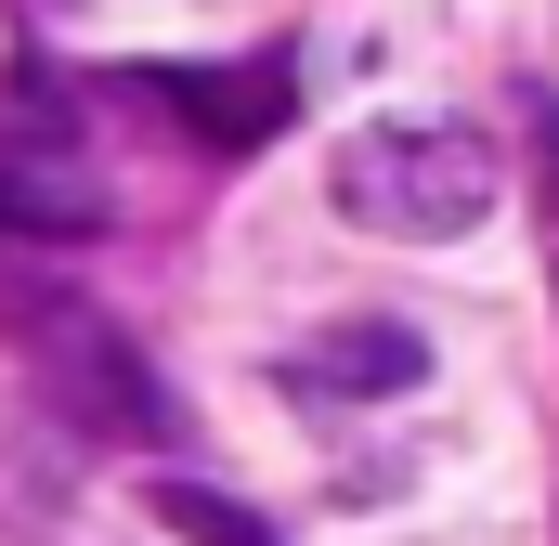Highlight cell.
Masks as SVG:
<instances>
[{
  "mask_svg": "<svg viewBox=\"0 0 559 546\" xmlns=\"http://www.w3.org/2000/svg\"><path fill=\"white\" fill-rule=\"evenodd\" d=\"M325 195L365 222V235H417V248H442V235H468L495 195H508V169H495V143L481 131H442V118H391V131H352L338 156H325Z\"/></svg>",
  "mask_w": 559,
  "mask_h": 546,
  "instance_id": "cell-1",
  "label": "cell"
},
{
  "mask_svg": "<svg viewBox=\"0 0 559 546\" xmlns=\"http://www.w3.org/2000/svg\"><path fill=\"white\" fill-rule=\"evenodd\" d=\"M0 312H13V339L39 352L52 404L79 416V429H105V442H156V429H169V391L143 378V352L92 312V299H66V286H13V273H0Z\"/></svg>",
  "mask_w": 559,
  "mask_h": 546,
  "instance_id": "cell-2",
  "label": "cell"
},
{
  "mask_svg": "<svg viewBox=\"0 0 559 546\" xmlns=\"http://www.w3.org/2000/svg\"><path fill=\"white\" fill-rule=\"evenodd\" d=\"M417 378H429V339L391 325V312L312 325V339L286 352V391H299V404H391V391H417Z\"/></svg>",
  "mask_w": 559,
  "mask_h": 546,
  "instance_id": "cell-3",
  "label": "cell"
},
{
  "mask_svg": "<svg viewBox=\"0 0 559 546\" xmlns=\"http://www.w3.org/2000/svg\"><path fill=\"white\" fill-rule=\"evenodd\" d=\"M0 235H105V169L52 131H0Z\"/></svg>",
  "mask_w": 559,
  "mask_h": 546,
  "instance_id": "cell-4",
  "label": "cell"
},
{
  "mask_svg": "<svg viewBox=\"0 0 559 546\" xmlns=\"http://www.w3.org/2000/svg\"><path fill=\"white\" fill-rule=\"evenodd\" d=\"M131 92H143V105H169L182 131H209L222 156L261 143V131L286 118V66H235V79H131Z\"/></svg>",
  "mask_w": 559,
  "mask_h": 546,
  "instance_id": "cell-5",
  "label": "cell"
},
{
  "mask_svg": "<svg viewBox=\"0 0 559 546\" xmlns=\"http://www.w3.org/2000/svg\"><path fill=\"white\" fill-rule=\"evenodd\" d=\"M156 521H169V534H195V546H274L248 508H222V495H195V482H156Z\"/></svg>",
  "mask_w": 559,
  "mask_h": 546,
  "instance_id": "cell-6",
  "label": "cell"
},
{
  "mask_svg": "<svg viewBox=\"0 0 559 546\" xmlns=\"http://www.w3.org/2000/svg\"><path fill=\"white\" fill-rule=\"evenodd\" d=\"M547 235H559V118H547Z\"/></svg>",
  "mask_w": 559,
  "mask_h": 546,
  "instance_id": "cell-7",
  "label": "cell"
}]
</instances>
